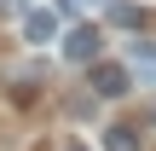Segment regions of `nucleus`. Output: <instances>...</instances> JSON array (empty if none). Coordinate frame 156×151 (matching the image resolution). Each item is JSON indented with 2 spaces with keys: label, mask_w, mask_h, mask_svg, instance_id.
<instances>
[{
  "label": "nucleus",
  "mask_w": 156,
  "mask_h": 151,
  "mask_svg": "<svg viewBox=\"0 0 156 151\" xmlns=\"http://www.w3.org/2000/svg\"><path fill=\"white\" fill-rule=\"evenodd\" d=\"M133 64H145V70H156V41H133Z\"/></svg>",
  "instance_id": "obj_5"
},
{
  "label": "nucleus",
  "mask_w": 156,
  "mask_h": 151,
  "mask_svg": "<svg viewBox=\"0 0 156 151\" xmlns=\"http://www.w3.org/2000/svg\"><path fill=\"white\" fill-rule=\"evenodd\" d=\"M93 93L98 99H122L127 93V64H93Z\"/></svg>",
  "instance_id": "obj_3"
},
{
  "label": "nucleus",
  "mask_w": 156,
  "mask_h": 151,
  "mask_svg": "<svg viewBox=\"0 0 156 151\" xmlns=\"http://www.w3.org/2000/svg\"><path fill=\"white\" fill-rule=\"evenodd\" d=\"M151 116H156V111H151Z\"/></svg>",
  "instance_id": "obj_7"
},
{
  "label": "nucleus",
  "mask_w": 156,
  "mask_h": 151,
  "mask_svg": "<svg viewBox=\"0 0 156 151\" xmlns=\"http://www.w3.org/2000/svg\"><path fill=\"white\" fill-rule=\"evenodd\" d=\"M98 41H104V35H98L93 23H81V29H69V35H64V58H75V64H93Z\"/></svg>",
  "instance_id": "obj_2"
},
{
  "label": "nucleus",
  "mask_w": 156,
  "mask_h": 151,
  "mask_svg": "<svg viewBox=\"0 0 156 151\" xmlns=\"http://www.w3.org/2000/svg\"><path fill=\"white\" fill-rule=\"evenodd\" d=\"M69 151H87V145H69Z\"/></svg>",
  "instance_id": "obj_6"
},
{
  "label": "nucleus",
  "mask_w": 156,
  "mask_h": 151,
  "mask_svg": "<svg viewBox=\"0 0 156 151\" xmlns=\"http://www.w3.org/2000/svg\"><path fill=\"white\" fill-rule=\"evenodd\" d=\"M104 151H139V128H110L104 134Z\"/></svg>",
  "instance_id": "obj_4"
},
{
  "label": "nucleus",
  "mask_w": 156,
  "mask_h": 151,
  "mask_svg": "<svg viewBox=\"0 0 156 151\" xmlns=\"http://www.w3.org/2000/svg\"><path fill=\"white\" fill-rule=\"evenodd\" d=\"M58 12L52 6H35V12H23V41H35V47H46V41H58Z\"/></svg>",
  "instance_id": "obj_1"
}]
</instances>
